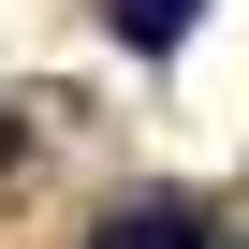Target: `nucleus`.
I'll return each instance as SVG.
<instances>
[{
	"label": "nucleus",
	"mask_w": 249,
	"mask_h": 249,
	"mask_svg": "<svg viewBox=\"0 0 249 249\" xmlns=\"http://www.w3.org/2000/svg\"><path fill=\"white\" fill-rule=\"evenodd\" d=\"M88 249H220V220H205L191 191H132V205L88 220Z\"/></svg>",
	"instance_id": "nucleus-1"
},
{
	"label": "nucleus",
	"mask_w": 249,
	"mask_h": 249,
	"mask_svg": "<svg viewBox=\"0 0 249 249\" xmlns=\"http://www.w3.org/2000/svg\"><path fill=\"white\" fill-rule=\"evenodd\" d=\"M103 15H117V44H132V59H176L205 0H103Z\"/></svg>",
	"instance_id": "nucleus-2"
}]
</instances>
